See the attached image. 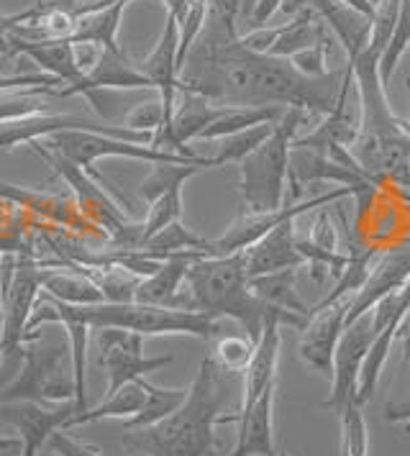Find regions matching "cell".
Masks as SVG:
<instances>
[{
  "mask_svg": "<svg viewBox=\"0 0 410 456\" xmlns=\"http://www.w3.org/2000/svg\"><path fill=\"white\" fill-rule=\"evenodd\" d=\"M298 270L300 267H290V270L269 272L259 277H249V290L254 292L259 300H265L269 305H277L283 311L298 313L310 318V305L300 297V292L295 288L298 282Z\"/></svg>",
  "mask_w": 410,
  "mask_h": 456,
  "instance_id": "cell-24",
  "label": "cell"
},
{
  "mask_svg": "<svg viewBox=\"0 0 410 456\" xmlns=\"http://www.w3.org/2000/svg\"><path fill=\"white\" fill-rule=\"evenodd\" d=\"M382 418L388 423H400L406 431H410V336H403V359L392 379Z\"/></svg>",
  "mask_w": 410,
  "mask_h": 456,
  "instance_id": "cell-33",
  "label": "cell"
},
{
  "mask_svg": "<svg viewBox=\"0 0 410 456\" xmlns=\"http://www.w3.org/2000/svg\"><path fill=\"white\" fill-rule=\"evenodd\" d=\"M308 118L310 116L300 108H285L283 118L275 124L272 136L239 162L242 195L249 213H269L283 208L290 144L298 136V128L308 124Z\"/></svg>",
  "mask_w": 410,
  "mask_h": 456,
  "instance_id": "cell-5",
  "label": "cell"
},
{
  "mask_svg": "<svg viewBox=\"0 0 410 456\" xmlns=\"http://www.w3.org/2000/svg\"><path fill=\"white\" fill-rule=\"evenodd\" d=\"M351 85V64L328 69L324 77H306L290 60L246 49L236 19L210 5L180 69V93L203 95L224 108H300L316 118H328Z\"/></svg>",
  "mask_w": 410,
  "mask_h": 456,
  "instance_id": "cell-1",
  "label": "cell"
},
{
  "mask_svg": "<svg viewBox=\"0 0 410 456\" xmlns=\"http://www.w3.org/2000/svg\"><path fill=\"white\" fill-rule=\"evenodd\" d=\"M19 374L0 387V403H39L60 405L75 400V372L70 341L54 346H39L29 341L20 346Z\"/></svg>",
  "mask_w": 410,
  "mask_h": 456,
  "instance_id": "cell-6",
  "label": "cell"
},
{
  "mask_svg": "<svg viewBox=\"0 0 410 456\" xmlns=\"http://www.w3.org/2000/svg\"><path fill=\"white\" fill-rule=\"evenodd\" d=\"M339 418H341V426H344V444H341V449L347 452V456H367L369 436L367 420L362 415V408L351 400L347 405V411Z\"/></svg>",
  "mask_w": 410,
  "mask_h": 456,
  "instance_id": "cell-38",
  "label": "cell"
},
{
  "mask_svg": "<svg viewBox=\"0 0 410 456\" xmlns=\"http://www.w3.org/2000/svg\"><path fill=\"white\" fill-rule=\"evenodd\" d=\"M139 382L146 393V400H144L139 413L123 420V431H139V428L157 426L160 420L175 413L187 397V387H160V385H152L146 377H142Z\"/></svg>",
  "mask_w": 410,
  "mask_h": 456,
  "instance_id": "cell-28",
  "label": "cell"
},
{
  "mask_svg": "<svg viewBox=\"0 0 410 456\" xmlns=\"http://www.w3.org/2000/svg\"><path fill=\"white\" fill-rule=\"evenodd\" d=\"M195 259H203L201 251H180V254H172L162 262V267L144 277L136 288L134 295V303H142V305H162V308H175V300L183 290L184 277L187 270Z\"/></svg>",
  "mask_w": 410,
  "mask_h": 456,
  "instance_id": "cell-21",
  "label": "cell"
},
{
  "mask_svg": "<svg viewBox=\"0 0 410 456\" xmlns=\"http://www.w3.org/2000/svg\"><path fill=\"white\" fill-rule=\"evenodd\" d=\"M310 8L321 16V21L331 26L336 39L344 46L347 64L357 62L372 37V19L348 8L341 0H310Z\"/></svg>",
  "mask_w": 410,
  "mask_h": 456,
  "instance_id": "cell-20",
  "label": "cell"
},
{
  "mask_svg": "<svg viewBox=\"0 0 410 456\" xmlns=\"http://www.w3.org/2000/svg\"><path fill=\"white\" fill-rule=\"evenodd\" d=\"M326 23L321 21V16L313 11V8H303L298 13V19H292L290 23H285L280 28V37L275 39L272 49L266 54L272 57H283V60H290L295 57L298 52H306L316 44L326 42Z\"/></svg>",
  "mask_w": 410,
  "mask_h": 456,
  "instance_id": "cell-26",
  "label": "cell"
},
{
  "mask_svg": "<svg viewBox=\"0 0 410 456\" xmlns=\"http://www.w3.org/2000/svg\"><path fill=\"white\" fill-rule=\"evenodd\" d=\"M308 241L313 247H321V249L326 251H339V233L333 228V221H331L328 210L316 216V224H313V231H310Z\"/></svg>",
  "mask_w": 410,
  "mask_h": 456,
  "instance_id": "cell-44",
  "label": "cell"
},
{
  "mask_svg": "<svg viewBox=\"0 0 410 456\" xmlns=\"http://www.w3.org/2000/svg\"><path fill=\"white\" fill-rule=\"evenodd\" d=\"M348 303H351V297H344L326 311L313 313L308 326L303 329L298 356L308 367H313L316 372L326 374V377L333 374V354H336L341 333L347 329Z\"/></svg>",
  "mask_w": 410,
  "mask_h": 456,
  "instance_id": "cell-16",
  "label": "cell"
},
{
  "mask_svg": "<svg viewBox=\"0 0 410 456\" xmlns=\"http://www.w3.org/2000/svg\"><path fill=\"white\" fill-rule=\"evenodd\" d=\"M251 354H254V344L249 338H242V336H224L216 346V362L218 367L226 370V372H244L251 362Z\"/></svg>",
  "mask_w": 410,
  "mask_h": 456,
  "instance_id": "cell-39",
  "label": "cell"
},
{
  "mask_svg": "<svg viewBox=\"0 0 410 456\" xmlns=\"http://www.w3.org/2000/svg\"><path fill=\"white\" fill-rule=\"evenodd\" d=\"M177 46H180V26L167 13L162 37L154 44L152 54L136 64L144 75L149 77V83L154 85L157 95L162 98L164 110H167V124L175 116L177 108V93H180V67H177Z\"/></svg>",
  "mask_w": 410,
  "mask_h": 456,
  "instance_id": "cell-17",
  "label": "cell"
},
{
  "mask_svg": "<svg viewBox=\"0 0 410 456\" xmlns=\"http://www.w3.org/2000/svg\"><path fill=\"white\" fill-rule=\"evenodd\" d=\"M275 124H277V121H272V124L251 126V128H246V131H239V134H234V136H226V139H221L218 151L210 157V159H213V167H224V165H231V162H236V165H239L242 159H246L254 149H259V146L265 144L266 139L272 136Z\"/></svg>",
  "mask_w": 410,
  "mask_h": 456,
  "instance_id": "cell-34",
  "label": "cell"
},
{
  "mask_svg": "<svg viewBox=\"0 0 410 456\" xmlns=\"http://www.w3.org/2000/svg\"><path fill=\"white\" fill-rule=\"evenodd\" d=\"M98 364L108 374L105 397L116 395L123 385L172 364V356H144V336L121 329L98 331Z\"/></svg>",
  "mask_w": 410,
  "mask_h": 456,
  "instance_id": "cell-11",
  "label": "cell"
},
{
  "mask_svg": "<svg viewBox=\"0 0 410 456\" xmlns=\"http://www.w3.org/2000/svg\"><path fill=\"white\" fill-rule=\"evenodd\" d=\"M277 11H283V0H257V5L251 8L246 21L251 28H262Z\"/></svg>",
  "mask_w": 410,
  "mask_h": 456,
  "instance_id": "cell-47",
  "label": "cell"
},
{
  "mask_svg": "<svg viewBox=\"0 0 410 456\" xmlns=\"http://www.w3.org/2000/svg\"><path fill=\"white\" fill-rule=\"evenodd\" d=\"M280 28H283V26H262V28H251L249 34L242 37V44H244L246 49H251V52L266 54V52L272 49L275 39L280 37Z\"/></svg>",
  "mask_w": 410,
  "mask_h": 456,
  "instance_id": "cell-46",
  "label": "cell"
},
{
  "mask_svg": "<svg viewBox=\"0 0 410 456\" xmlns=\"http://www.w3.org/2000/svg\"><path fill=\"white\" fill-rule=\"evenodd\" d=\"M95 90H154L149 77L136 64L128 62L126 52H101L98 62L87 72Z\"/></svg>",
  "mask_w": 410,
  "mask_h": 456,
  "instance_id": "cell-23",
  "label": "cell"
},
{
  "mask_svg": "<svg viewBox=\"0 0 410 456\" xmlns=\"http://www.w3.org/2000/svg\"><path fill=\"white\" fill-rule=\"evenodd\" d=\"M208 5L226 16H234V19H239V13H242V0H208Z\"/></svg>",
  "mask_w": 410,
  "mask_h": 456,
  "instance_id": "cell-49",
  "label": "cell"
},
{
  "mask_svg": "<svg viewBox=\"0 0 410 456\" xmlns=\"http://www.w3.org/2000/svg\"><path fill=\"white\" fill-rule=\"evenodd\" d=\"M162 3L167 5V13L180 23L184 19V13H187V8H190L193 0H162Z\"/></svg>",
  "mask_w": 410,
  "mask_h": 456,
  "instance_id": "cell-50",
  "label": "cell"
},
{
  "mask_svg": "<svg viewBox=\"0 0 410 456\" xmlns=\"http://www.w3.org/2000/svg\"><path fill=\"white\" fill-rule=\"evenodd\" d=\"M292 224H295V218L283 221L280 226L272 228L265 239H259L254 247L244 251L249 277H259V274H269V272L306 265L303 254L298 251V233H295Z\"/></svg>",
  "mask_w": 410,
  "mask_h": 456,
  "instance_id": "cell-19",
  "label": "cell"
},
{
  "mask_svg": "<svg viewBox=\"0 0 410 456\" xmlns=\"http://www.w3.org/2000/svg\"><path fill=\"white\" fill-rule=\"evenodd\" d=\"M128 456H149V454H142V452H134V454H128Z\"/></svg>",
  "mask_w": 410,
  "mask_h": 456,
  "instance_id": "cell-54",
  "label": "cell"
},
{
  "mask_svg": "<svg viewBox=\"0 0 410 456\" xmlns=\"http://www.w3.org/2000/svg\"><path fill=\"white\" fill-rule=\"evenodd\" d=\"M348 195H357L354 187H336L321 198H313V200H306V203H290V206L280 208V210H269V213H242L231 226L226 228L224 233L218 239H208L205 244L203 256H231V254H239V251H246L249 247H254L259 239H265L266 233L275 226H280L283 221H290V218H298L308 213L310 208H324L333 200H341V198H348Z\"/></svg>",
  "mask_w": 410,
  "mask_h": 456,
  "instance_id": "cell-9",
  "label": "cell"
},
{
  "mask_svg": "<svg viewBox=\"0 0 410 456\" xmlns=\"http://www.w3.org/2000/svg\"><path fill=\"white\" fill-rule=\"evenodd\" d=\"M277 385L272 382L259 400L239 415V441L228 456H277L272 438V405Z\"/></svg>",
  "mask_w": 410,
  "mask_h": 456,
  "instance_id": "cell-22",
  "label": "cell"
},
{
  "mask_svg": "<svg viewBox=\"0 0 410 456\" xmlns=\"http://www.w3.org/2000/svg\"><path fill=\"white\" fill-rule=\"evenodd\" d=\"M126 126L131 131H142V134H157L160 128L167 126V110H164L162 98H149L139 103L128 116H126Z\"/></svg>",
  "mask_w": 410,
  "mask_h": 456,
  "instance_id": "cell-40",
  "label": "cell"
},
{
  "mask_svg": "<svg viewBox=\"0 0 410 456\" xmlns=\"http://www.w3.org/2000/svg\"><path fill=\"white\" fill-rule=\"evenodd\" d=\"M11 49L13 57H29L34 64H39L44 75L57 77L62 87L60 98L70 95H82L85 101H90L93 110L111 121L113 118V98L108 95V90H95L87 72L80 69V64L75 60V44L72 42H29L11 34Z\"/></svg>",
  "mask_w": 410,
  "mask_h": 456,
  "instance_id": "cell-8",
  "label": "cell"
},
{
  "mask_svg": "<svg viewBox=\"0 0 410 456\" xmlns=\"http://www.w3.org/2000/svg\"><path fill=\"white\" fill-rule=\"evenodd\" d=\"M41 290L62 300V303H70V305H95V303L105 300L101 288L90 277H85L82 272L46 270L44 282H41Z\"/></svg>",
  "mask_w": 410,
  "mask_h": 456,
  "instance_id": "cell-31",
  "label": "cell"
},
{
  "mask_svg": "<svg viewBox=\"0 0 410 456\" xmlns=\"http://www.w3.org/2000/svg\"><path fill=\"white\" fill-rule=\"evenodd\" d=\"M287 180H290V187H292V203H298L300 195H303L300 185L316 183V180H333V183H341L344 187H354L359 198L374 192V187L380 185L374 177H369L367 172H359V169L341 165V162L331 159L326 151H321V149L298 144H290Z\"/></svg>",
  "mask_w": 410,
  "mask_h": 456,
  "instance_id": "cell-13",
  "label": "cell"
},
{
  "mask_svg": "<svg viewBox=\"0 0 410 456\" xmlns=\"http://www.w3.org/2000/svg\"><path fill=\"white\" fill-rule=\"evenodd\" d=\"M78 413L75 400L60 403L57 408L39 403H0V415L16 426L20 434V456H37L49 438L64 431L67 420Z\"/></svg>",
  "mask_w": 410,
  "mask_h": 456,
  "instance_id": "cell-14",
  "label": "cell"
},
{
  "mask_svg": "<svg viewBox=\"0 0 410 456\" xmlns=\"http://www.w3.org/2000/svg\"><path fill=\"white\" fill-rule=\"evenodd\" d=\"M203 167L198 165H154L152 172L146 175L139 185V195L146 206H152L157 198H162L164 192L183 187L193 175H198Z\"/></svg>",
  "mask_w": 410,
  "mask_h": 456,
  "instance_id": "cell-35",
  "label": "cell"
},
{
  "mask_svg": "<svg viewBox=\"0 0 410 456\" xmlns=\"http://www.w3.org/2000/svg\"><path fill=\"white\" fill-rule=\"evenodd\" d=\"M254 5H257V0H242V13H244L246 19H249V13H251Z\"/></svg>",
  "mask_w": 410,
  "mask_h": 456,
  "instance_id": "cell-53",
  "label": "cell"
},
{
  "mask_svg": "<svg viewBox=\"0 0 410 456\" xmlns=\"http://www.w3.org/2000/svg\"><path fill=\"white\" fill-rule=\"evenodd\" d=\"M205 16H208V0H193L184 19L177 26H180V46H177V67L183 69L184 57L190 52V46L195 44L198 34L203 31Z\"/></svg>",
  "mask_w": 410,
  "mask_h": 456,
  "instance_id": "cell-41",
  "label": "cell"
},
{
  "mask_svg": "<svg viewBox=\"0 0 410 456\" xmlns=\"http://www.w3.org/2000/svg\"><path fill=\"white\" fill-rule=\"evenodd\" d=\"M175 308L180 311H198L208 315H228L236 323H242L246 338L257 344L262 338L266 318L272 315H298L283 311L277 305H269L249 290V274H246L244 251L231 256H203L195 259L184 277V290H180ZM306 318V315H303Z\"/></svg>",
  "mask_w": 410,
  "mask_h": 456,
  "instance_id": "cell-3",
  "label": "cell"
},
{
  "mask_svg": "<svg viewBox=\"0 0 410 456\" xmlns=\"http://www.w3.org/2000/svg\"><path fill=\"white\" fill-rule=\"evenodd\" d=\"M280 456H290V454H287V452H280Z\"/></svg>",
  "mask_w": 410,
  "mask_h": 456,
  "instance_id": "cell-57",
  "label": "cell"
},
{
  "mask_svg": "<svg viewBox=\"0 0 410 456\" xmlns=\"http://www.w3.org/2000/svg\"><path fill=\"white\" fill-rule=\"evenodd\" d=\"M62 303V300H60ZM64 311L90 329H121L139 336H195L213 338L221 331V321L216 315L162 305H142V303H95V305H70L62 303Z\"/></svg>",
  "mask_w": 410,
  "mask_h": 456,
  "instance_id": "cell-4",
  "label": "cell"
},
{
  "mask_svg": "<svg viewBox=\"0 0 410 456\" xmlns=\"http://www.w3.org/2000/svg\"><path fill=\"white\" fill-rule=\"evenodd\" d=\"M328 46H331V42L326 39V42L316 44V46H310L306 52H298L295 57H290V62L306 77H324L328 72Z\"/></svg>",
  "mask_w": 410,
  "mask_h": 456,
  "instance_id": "cell-42",
  "label": "cell"
},
{
  "mask_svg": "<svg viewBox=\"0 0 410 456\" xmlns=\"http://www.w3.org/2000/svg\"><path fill=\"white\" fill-rule=\"evenodd\" d=\"M0 452H20V438L0 434Z\"/></svg>",
  "mask_w": 410,
  "mask_h": 456,
  "instance_id": "cell-51",
  "label": "cell"
},
{
  "mask_svg": "<svg viewBox=\"0 0 410 456\" xmlns=\"http://www.w3.org/2000/svg\"><path fill=\"white\" fill-rule=\"evenodd\" d=\"M290 3H292V0H283V8H287V5H290Z\"/></svg>",
  "mask_w": 410,
  "mask_h": 456,
  "instance_id": "cell-55",
  "label": "cell"
},
{
  "mask_svg": "<svg viewBox=\"0 0 410 456\" xmlns=\"http://www.w3.org/2000/svg\"><path fill=\"white\" fill-rule=\"evenodd\" d=\"M128 0H116L113 5H105L101 11H93L82 16L78 31L72 34V44H93L101 52H119V28H121L123 11Z\"/></svg>",
  "mask_w": 410,
  "mask_h": 456,
  "instance_id": "cell-25",
  "label": "cell"
},
{
  "mask_svg": "<svg viewBox=\"0 0 410 456\" xmlns=\"http://www.w3.org/2000/svg\"><path fill=\"white\" fill-rule=\"evenodd\" d=\"M205 244H208L205 236H198V233H193L190 228H184L183 221H175V224H169L167 228H162L160 233H154L149 241H144L142 247H139V251H144V254L152 256V259L164 262L167 256L180 254V251H201V254H203Z\"/></svg>",
  "mask_w": 410,
  "mask_h": 456,
  "instance_id": "cell-32",
  "label": "cell"
},
{
  "mask_svg": "<svg viewBox=\"0 0 410 456\" xmlns=\"http://www.w3.org/2000/svg\"><path fill=\"white\" fill-rule=\"evenodd\" d=\"M406 85H408V95H410V77L406 80ZM400 128H403V134L410 139V118H400Z\"/></svg>",
  "mask_w": 410,
  "mask_h": 456,
  "instance_id": "cell-52",
  "label": "cell"
},
{
  "mask_svg": "<svg viewBox=\"0 0 410 456\" xmlns=\"http://www.w3.org/2000/svg\"><path fill=\"white\" fill-rule=\"evenodd\" d=\"M60 80L52 75H0V93H13V90H37V87H46V90H60Z\"/></svg>",
  "mask_w": 410,
  "mask_h": 456,
  "instance_id": "cell-43",
  "label": "cell"
},
{
  "mask_svg": "<svg viewBox=\"0 0 410 456\" xmlns=\"http://www.w3.org/2000/svg\"><path fill=\"white\" fill-rule=\"evenodd\" d=\"M0 187H3V185H0Z\"/></svg>",
  "mask_w": 410,
  "mask_h": 456,
  "instance_id": "cell-58",
  "label": "cell"
},
{
  "mask_svg": "<svg viewBox=\"0 0 410 456\" xmlns=\"http://www.w3.org/2000/svg\"><path fill=\"white\" fill-rule=\"evenodd\" d=\"M372 259H374V249L362 247V244H357V241H348L347 267H344V272H341V277L336 280L333 290L326 292V295H324V300H318L316 305H310V315L318 311H326V308H331L333 303H339V300L348 297L351 292L362 290V285L367 282L369 270H372Z\"/></svg>",
  "mask_w": 410,
  "mask_h": 456,
  "instance_id": "cell-29",
  "label": "cell"
},
{
  "mask_svg": "<svg viewBox=\"0 0 410 456\" xmlns=\"http://www.w3.org/2000/svg\"><path fill=\"white\" fill-rule=\"evenodd\" d=\"M403 336H410V329H406V333H403Z\"/></svg>",
  "mask_w": 410,
  "mask_h": 456,
  "instance_id": "cell-56",
  "label": "cell"
},
{
  "mask_svg": "<svg viewBox=\"0 0 410 456\" xmlns=\"http://www.w3.org/2000/svg\"><path fill=\"white\" fill-rule=\"evenodd\" d=\"M20 21H23V13H13V16H3L0 13V54L3 57H13V49H11V28Z\"/></svg>",
  "mask_w": 410,
  "mask_h": 456,
  "instance_id": "cell-48",
  "label": "cell"
},
{
  "mask_svg": "<svg viewBox=\"0 0 410 456\" xmlns=\"http://www.w3.org/2000/svg\"><path fill=\"white\" fill-rule=\"evenodd\" d=\"M410 280V247L408 249H395L385 254L377 267L369 270L367 282L362 285V290L357 292L348 303L347 326L351 321H357L359 315L372 311L382 297H388L400 288H406Z\"/></svg>",
  "mask_w": 410,
  "mask_h": 456,
  "instance_id": "cell-18",
  "label": "cell"
},
{
  "mask_svg": "<svg viewBox=\"0 0 410 456\" xmlns=\"http://www.w3.org/2000/svg\"><path fill=\"white\" fill-rule=\"evenodd\" d=\"M46 146L60 151L62 157H67L70 162L82 167L87 175H93L98 183L105 185V177L101 172H95V162L102 157H126V159H142L152 165H198L203 169L213 167L210 157H183L175 151H162V149H152L146 144H134V142H123L113 136H102V134H90V131H62L54 134L52 139H46Z\"/></svg>",
  "mask_w": 410,
  "mask_h": 456,
  "instance_id": "cell-7",
  "label": "cell"
},
{
  "mask_svg": "<svg viewBox=\"0 0 410 456\" xmlns=\"http://www.w3.org/2000/svg\"><path fill=\"white\" fill-rule=\"evenodd\" d=\"M52 452L57 456H102L101 449L98 446H90V444H82L78 438H72V436L67 434H57L49 438V444H46Z\"/></svg>",
  "mask_w": 410,
  "mask_h": 456,
  "instance_id": "cell-45",
  "label": "cell"
},
{
  "mask_svg": "<svg viewBox=\"0 0 410 456\" xmlns=\"http://www.w3.org/2000/svg\"><path fill=\"white\" fill-rule=\"evenodd\" d=\"M310 318L303 315H272L265 321V329H262V338L254 344V354H251V362L244 370V397H242V408L239 415L246 413L257 400L259 395L265 393L266 387L275 382V372H277V359H280V349H283V326H295V329H306Z\"/></svg>",
  "mask_w": 410,
  "mask_h": 456,
  "instance_id": "cell-15",
  "label": "cell"
},
{
  "mask_svg": "<svg viewBox=\"0 0 410 456\" xmlns=\"http://www.w3.org/2000/svg\"><path fill=\"white\" fill-rule=\"evenodd\" d=\"M46 270L34 262H20L13 274L11 290L0 300V364L11 354L20 352V346L29 341V321L37 308Z\"/></svg>",
  "mask_w": 410,
  "mask_h": 456,
  "instance_id": "cell-12",
  "label": "cell"
},
{
  "mask_svg": "<svg viewBox=\"0 0 410 456\" xmlns=\"http://www.w3.org/2000/svg\"><path fill=\"white\" fill-rule=\"evenodd\" d=\"M285 108L280 105H265V108H224V113L201 134L198 142H221L226 136H234L251 126L272 124L280 121Z\"/></svg>",
  "mask_w": 410,
  "mask_h": 456,
  "instance_id": "cell-30",
  "label": "cell"
},
{
  "mask_svg": "<svg viewBox=\"0 0 410 456\" xmlns=\"http://www.w3.org/2000/svg\"><path fill=\"white\" fill-rule=\"evenodd\" d=\"M180 218H183V187H175V190L164 192L162 198H157L149 206V213H146V218L142 221V244L149 241L154 233H160L162 228L169 226V224L180 221Z\"/></svg>",
  "mask_w": 410,
  "mask_h": 456,
  "instance_id": "cell-37",
  "label": "cell"
},
{
  "mask_svg": "<svg viewBox=\"0 0 410 456\" xmlns=\"http://www.w3.org/2000/svg\"><path fill=\"white\" fill-rule=\"evenodd\" d=\"M231 374L213 356H205L183 405L157 426L126 431L123 449L149 456H213L216 426L239 423V413L224 415L231 397Z\"/></svg>",
  "mask_w": 410,
  "mask_h": 456,
  "instance_id": "cell-2",
  "label": "cell"
},
{
  "mask_svg": "<svg viewBox=\"0 0 410 456\" xmlns=\"http://www.w3.org/2000/svg\"><path fill=\"white\" fill-rule=\"evenodd\" d=\"M410 46V0H400V13H398V23H395V31H392V39L382 52V60H380V80L388 87L398 64L403 60V54L408 52Z\"/></svg>",
  "mask_w": 410,
  "mask_h": 456,
  "instance_id": "cell-36",
  "label": "cell"
},
{
  "mask_svg": "<svg viewBox=\"0 0 410 456\" xmlns=\"http://www.w3.org/2000/svg\"><path fill=\"white\" fill-rule=\"evenodd\" d=\"M144 400H146V393H144L142 382H139V379H136V382H128V385H123L116 395L102 397V403H98L95 408H87V411H82V413L72 415V418L67 420L64 431H70V428H75V426H85V423H98V420H105V418H121V420H128V418H134V415L142 411Z\"/></svg>",
  "mask_w": 410,
  "mask_h": 456,
  "instance_id": "cell-27",
  "label": "cell"
},
{
  "mask_svg": "<svg viewBox=\"0 0 410 456\" xmlns=\"http://www.w3.org/2000/svg\"><path fill=\"white\" fill-rule=\"evenodd\" d=\"M377 323H374V311H367L359 315L357 321H351L333 354V374H331V395L324 400V408L341 415L347 411V405L357 395V385H359V370L362 362L367 356L372 341L377 338Z\"/></svg>",
  "mask_w": 410,
  "mask_h": 456,
  "instance_id": "cell-10",
  "label": "cell"
}]
</instances>
